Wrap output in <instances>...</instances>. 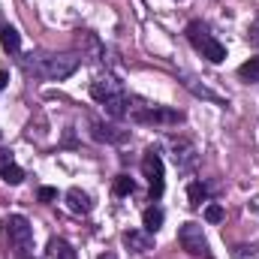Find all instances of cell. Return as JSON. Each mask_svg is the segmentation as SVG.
<instances>
[{
	"instance_id": "6da1fadb",
	"label": "cell",
	"mask_w": 259,
	"mask_h": 259,
	"mask_svg": "<svg viewBox=\"0 0 259 259\" xmlns=\"http://www.w3.org/2000/svg\"><path fill=\"white\" fill-rule=\"evenodd\" d=\"M81 64V58L78 55H49V58H42V64L36 66H27V69H33L36 75H42V78H52V81H64L69 78L75 69Z\"/></svg>"
},
{
	"instance_id": "7a4b0ae2",
	"label": "cell",
	"mask_w": 259,
	"mask_h": 259,
	"mask_svg": "<svg viewBox=\"0 0 259 259\" xmlns=\"http://www.w3.org/2000/svg\"><path fill=\"white\" fill-rule=\"evenodd\" d=\"M6 235H9V244H12L18 253H30V247H33V226H30L27 217L12 214V217L6 220Z\"/></svg>"
},
{
	"instance_id": "3957f363",
	"label": "cell",
	"mask_w": 259,
	"mask_h": 259,
	"mask_svg": "<svg viewBox=\"0 0 259 259\" xmlns=\"http://www.w3.org/2000/svg\"><path fill=\"white\" fill-rule=\"evenodd\" d=\"M127 115L133 121H139V124H181V121H184L181 112L163 109V106H142V109H133V106H130Z\"/></svg>"
},
{
	"instance_id": "277c9868",
	"label": "cell",
	"mask_w": 259,
	"mask_h": 259,
	"mask_svg": "<svg viewBox=\"0 0 259 259\" xmlns=\"http://www.w3.org/2000/svg\"><path fill=\"white\" fill-rule=\"evenodd\" d=\"M142 172H145V178H148V184H151V199H160L163 190H166V178H163V160H160V154H157L154 148L145 154Z\"/></svg>"
},
{
	"instance_id": "5b68a950",
	"label": "cell",
	"mask_w": 259,
	"mask_h": 259,
	"mask_svg": "<svg viewBox=\"0 0 259 259\" xmlns=\"http://www.w3.org/2000/svg\"><path fill=\"white\" fill-rule=\"evenodd\" d=\"M178 241L190 256H205L208 253V241H205V232H202L199 223H184L178 229Z\"/></svg>"
},
{
	"instance_id": "8992f818",
	"label": "cell",
	"mask_w": 259,
	"mask_h": 259,
	"mask_svg": "<svg viewBox=\"0 0 259 259\" xmlns=\"http://www.w3.org/2000/svg\"><path fill=\"white\" fill-rule=\"evenodd\" d=\"M121 94V84L115 81V78H97L94 84H91V97L97 100V103H106V100H112V97H118Z\"/></svg>"
},
{
	"instance_id": "52a82bcc",
	"label": "cell",
	"mask_w": 259,
	"mask_h": 259,
	"mask_svg": "<svg viewBox=\"0 0 259 259\" xmlns=\"http://www.w3.org/2000/svg\"><path fill=\"white\" fill-rule=\"evenodd\" d=\"M94 127V139H100V142H112V145H121V142H127V130H118V127H109V124H103V121H94L91 124Z\"/></svg>"
},
{
	"instance_id": "ba28073f",
	"label": "cell",
	"mask_w": 259,
	"mask_h": 259,
	"mask_svg": "<svg viewBox=\"0 0 259 259\" xmlns=\"http://www.w3.org/2000/svg\"><path fill=\"white\" fill-rule=\"evenodd\" d=\"M124 244H127L130 250H136V253H148V250H154V238H151V232H139V229L124 232Z\"/></svg>"
},
{
	"instance_id": "9c48e42d",
	"label": "cell",
	"mask_w": 259,
	"mask_h": 259,
	"mask_svg": "<svg viewBox=\"0 0 259 259\" xmlns=\"http://www.w3.org/2000/svg\"><path fill=\"white\" fill-rule=\"evenodd\" d=\"M66 205H69L72 214H88L91 211V196L81 193L78 187H72V190H66Z\"/></svg>"
},
{
	"instance_id": "30bf717a",
	"label": "cell",
	"mask_w": 259,
	"mask_h": 259,
	"mask_svg": "<svg viewBox=\"0 0 259 259\" xmlns=\"http://www.w3.org/2000/svg\"><path fill=\"white\" fill-rule=\"evenodd\" d=\"M196 52H202V58H208L211 64H220V61H226V49H223V46H220L214 36H208V39H205V42H202Z\"/></svg>"
},
{
	"instance_id": "8fae6325",
	"label": "cell",
	"mask_w": 259,
	"mask_h": 259,
	"mask_svg": "<svg viewBox=\"0 0 259 259\" xmlns=\"http://www.w3.org/2000/svg\"><path fill=\"white\" fill-rule=\"evenodd\" d=\"M0 42H3V49H6L9 55H15V52L21 49V33H18L12 24H0Z\"/></svg>"
},
{
	"instance_id": "7c38bea8",
	"label": "cell",
	"mask_w": 259,
	"mask_h": 259,
	"mask_svg": "<svg viewBox=\"0 0 259 259\" xmlns=\"http://www.w3.org/2000/svg\"><path fill=\"white\" fill-rule=\"evenodd\" d=\"M49 259H78V256H75V250H72L69 241L52 238V241H49Z\"/></svg>"
},
{
	"instance_id": "4fadbf2b",
	"label": "cell",
	"mask_w": 259,
	"mask_h": 259,
	"mask_svg": "<svg viewBox=\"0 0 259 259\" xmlns=\"http://www.w3.org/2000/svg\"><path fill=\"white\" fill-rule=\"evenodd\" d=\"M142 226H145V232H157L160 226H163V208H145V214H142Z\"/></svg>"
},
{
	"instance_id": "5bb4252c",
	"label": "cell",
	"mask_w": 259,
	"mask_h": 259,
	"mask_svg": "<svg viewBox=\"0 0 259 259\" xmlns=\"http://www.w3.org/2000/svg\"><path fill=\"white\" fill-rule=\"evenodd\" d=\"M103 106H106V112H109L112 118H124V115L130 112V106H127V97H124V94H118V97H112V100H106Z\"/></svg>"
},
{
	"instance_id": "9a60e30c",
	"label": "cell",
	"mask_w": 259,
	"mask_h": 259,
	"mask_svg": "<svg viewBox=\"0 0 259 259\" xmlns=\"http://www.w3.org/2000/svg\"><path fill=\"white\" fill-rule=\"evenodd\" d=\"M208 36H211V33H208V27H205L202 21H190V24H187V39L193 42V49H199Z\"/></svg>"
},
{
	"instance_id": "2e32d148",
	"label": "cell",
	"mask_w": 259,
	"mask_h": 259,
	"mask_svg": "<svg viewBox=\"0 0 259 259\" xmlns=\"http://www.w3.org/2000/svg\"><path fill=\"white\" fill-rule=\"evenodd\" d=\"M238 75H241L244 81H259V58L244 61V64L238 66Z\"/></svg>"
},
{
	"instance_id": "e0dca14e",
	"label": "cell",
	"mask_w": 259,
	"mask_h": 259,
	"mask_svg": "<svg viewBox=\"0 0 259 259\" xmlns=\"http://www.w3.org/2000/svg\"><path fill=\"white\" fill-rule=\"evenodd\" d=\"M205 196H208V190H205V184H202V181H193V184L187 187V199H190V205H193V208H199V205L205 202Z\"/></svg>"
},
{
	"instance_id": "ac0fdd59",
	"label": "cell",
	"mask_w": 259,
	"mask_h": 259,
	"mask_svg": "<svg viewBox=\"0 0 259 259\" xmlns=\"http://www.w3.org/2000/svg\"><path fill=\"white\" fill-rule=\"evenodd\" d=\"M0 178H3L6 184H12V187H15V184H21V181H24V172H21L15 163H9L6 169H0Z\"/></svg>"
},
{
	"instance_id": "d6986e66",
	"label": "cell",
	"mask_w": 259,
	"mask_h": 259,
	"mask_svg": "<svg viewBox=\"0 0 259 259\" xmlns=\"http://www.w3.org/2000/svg\"><path fill=\"white\" fill-rule=\"evenodd\" d=\"M133 190H136V181L130 175H118L115 178V196H130Z\"/></svg>"
},
{
	"instance_id": "ffe728a7",
	"label": "cell",
	"mask_w": 259,
	"mask_h": 259,
	"mask_svg": "<svg viewBox=\"0 0 259 259\" xmlns=\"http://www.w3.org/2000/svg\"><path fill=\"white\" fill-rule=\"evenodd\" d=\"M187 88H190V91H193L196 97H205V100H214V103H220V97H217V94H211V91H208V88H199V84H196L193 78H187Z\"/></svg>"
},
{
	"instance_id": "44dd1931",
	"label": "cell",
	"mask_w": 259,
	"mask_h": 259,
	"mask_svg": "<svg viewBox=\"0 0 259 259\" xmlns=\"http://www.w3.org/2000/svg\"><path fill=\"white\" fill-rule=\"evenodd\" d=\"M223 217H226V214H223L220 205H208V208H205V220H208V223H220Z\"/></svg>"
},
{
	"instance_id": "7402d4cb",
	"label": "cell",
	"mask_w": 259,
	"mask_h": 259,
	"mask_svg": "<svg viewBox=\"0 0 259 259\" xmlns=\"http://www.w3.org/2000/svg\"><path fill=\"white\" fill-rule=\"evenodd\" d=\"M36 199H39V202H55V199H58V190H55V187H39Z\"/></svg>"
},
{
	"instance_id": "603a6c76",
	"label": "cell",
	"mask_w": 259,
	"mask_h": 259,
	"mask_svg": "<svg viewBox=\"0 0 259 259\" xmlns=\"http://www.w3.org/2000/svg\"><path fill=\"white\" fill-rule=\"evenodd\" d=\"M9 163H15V160H12V154H9V151H0V169H6Z\"/></svg>"
},
{
	"instance_id": "cb8c5ba5",
	"label": "cell",
	"mask_w": 259,
	"mask_h": 259,
	"mask_svg": "<svg viewBox=\"0 0 259 259\" xmlns=\"http://www.w3.org/2000/svg\"><path fill=\"white\" fill-rule=\"evenodd\" d=\"M247 36H250V42H253V46H259V24L250 27V33H247Z\"/></svg>"
},
{
	"instance_id": "d4e9b609",
	"label": "cell",
	"mask_w": 259,
	"mask_h": 259,
	"mask_svg": "<svg viewBox=\"0 0 259 259\" xmlns=\"http://www.w3.org/2000/svg\"><path fill=\"white\" fill-rule=\"evenodd\" d=\"M6 84H9V72H3V69H0V91H3Z\"/></svg>"
},
{
	"instance_id": "484cf974",
	"label": "cell",
	"mask_w": 259,
	"mask_h": 259,
	"mask_svg": "<svg viewBox=\"0 0 259 259\" xmlns=\"http://www.w3.org/2000/svg\"><path fill=\"white\" fill-rule=\"evenodd\" d=\"M97 259H118L115 253H103V256H97Z\"/></svg>"
},
{
	"instance_id": "4316f807",
	"label": "cell",
	"mask_w": 259,
	"mask_h": 259,
	"mask_svg": "<svg viewBox=\"0 0 259 259\" xmlns=\"http://www.w3.org/2000/svg\"><path fill=\"white\" fill-rule=\"evenodd\" d=\"M27 259H33V256H27Z\"/></svg>"
}]
</instances>
